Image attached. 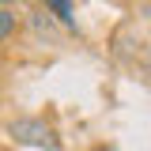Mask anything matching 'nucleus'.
<instances>
[{
    "mask_svg": "<svg viewBox=\"0 0 151 151\" xmlns=\"http://www.w3.org/2000/svg\"><path fill=\"white\" fill-rule=\"evenodd\" d=\"M12 30H15V12L12 8H0V42L12 34Z\"/></svg>",
    "mask_w": 151,
    "mask_h": 151,
    "instance_id": "f03ea898",
    "label": "nucleus"
},
{
    "mask_svg": "<svg viewBox=\"0 0 151 151\" xmlns=\"http://www.w3.org/2000/svg\"><path fill=\"white\" fill-rule=\"evenodd\" d=\"M144 12H151V4H144Z\"/></svg>",
    "mask_w": 151,
    "mask_h": 151,
    "instance_id": "39448f33",
    "label": "nucleus"
},
{
    "mask_svg": "<svg viewBox=\"0 0 151 151\" xmlns=\"http://www.w3.org/2000/svg\"><path fill=\"white\" fill-rule=\"evenodd\" d=\"M49 12H57V19H60L64 27H72V4H68V0H53Z\"/></svg>",
    "mask_w": 151,
    "mask_h": 151,
    "instance_id": "7ed1b4c3",
    "label": "nucleus"
},
{
    "mask_svg": "<svg viewBox=\"0 0 151 151\" xmlns=\"http://www.w3.org/2000/svg\"><path fill=\"white\" fill-rule=\"evenodd\" d=\"M12 136H15L19 144H30V147H45V151H57L60 144H57L53 129L45 125V121H38V117H19L15 125H12Z\"/></svg>",
    "mask_w": 151,
    "mask_h": 151,
    "instance_id": "f257e3e1",
    "label": "nucleus"
},
{
    "mask_svg": "<svg viewBox=\"0 0 151 151\" xmlns=\"http://www.w3.org/2000/svg\"><path fill=\"white\" fill-rule=\"evenodd\" d=\"M94 151H113V147H106V144H98V147H94Z\"/></svg>",
    "mask_w": 151,
    "mask_h": 151,
    "instance_id": "20e7f679",
    "label": "nucleus"
}]
</instances>
